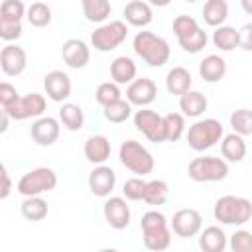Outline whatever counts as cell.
Segmentation results:
<instances>
[{"instance_id": "836d02e7", "label": "cell", "mask_w": 252, "mask_h": 252, "mask_svg": "<svg viewBox=\"0 0 252 252\" xmlns=\"http://www.w3.org/2000/svg\"><path fill=\"white\" fill-rule=\"evenodd\" d=\"M104 110V118L108 120V122H112V124H120V122H126L128 118H130V114H132V104H130V100L126 98H120V100H116V102H110V104H106V106H102Z\"/></svg>"}, {"instance_id": "6da1fadb", "label": "cell", "mask_w": 252, "mask_h": 252, "mask_svg": "<svg viewBox=\"0 0 252 252\" xmlns=\"http://www.w3.org/2000/svg\"><path fill=\"white\" fill-rule=\"evenodd\" d=\"M213 215L215 220H219L220 224H232V226L246 224L252 219V201L246 197L222 195L217 199Z\"/></svg>"}, {"instance_id": "2e32d148", "label": "cell", "mask_w": 252, "mask_h": 252, "mask_svg": "<svg viewBox=\"0 0 252 252\" xmlns=\"http://www.w3.org/2000/svg\"><path fill=\"white\" fill-rule=\"evenodd\" d=\"M156 96H158V85L148 77L134 79L126 89V98L130 100V104H136L140 108L152 104Z\"/></svg>"}, {"instance_id": "9c48e42d", "label": "cell", "mask_w": 252, "mask_h": 252, "mask_svg": "<svg viewBox=\"0 0 252 252\" xmlns=\"http://www.w3.org/2000/svg\"><path fill=\"white\" fill-rule=\"evenodd\" d=\"M134 126L150 142H156V144L165 142V136H163V116L158 114L156 110L146 108V106H142L140 110H136L134 112Z\"/></svg>"}, {"instance_id": "7c38bea8", "label": "cell", "mask_w": 252, "mask_h": 252, "mask_svg": "<svg viewBox=\"0 0 252 252\" xmlns=\"http://www.w3.org/2000/svg\"><path fill=\"white\" fill-rule=\"evenodd\" d=\"M43 89H45V94L47 98H51L53 102H63L71 96V91H73V83H71V77L63 71H49L45 77H43Z\"/></svg>"}, {"instance_id": "603a6c76", "label": "cell", "mask_w": 252, "mask_h": 252, "mask_svg": "<svg viewBox=\"0 0 252 252\" xmlns=\"http://www.w3.org/2000/svg\"><path fill=\"white\" fill-rule=\"evenodd\" d=\"M199 75L207 83H219L226 75V61L220 55H207L199 63Z\"/></svg>"}, {"instance_id": "ab89813d", "label": "cell", "mask_w": 252, "mask_h": 252, "mask_svg": "<svg viewBox=\"0 0 252 252\" xmlns=\"http://www.w3.org/2000/svg\"><path fill=\"white\" fill-rule=\"evenodd\" d=\"M146 183L148 181H144L142 177H130V179H126L124 185H122L124 197L130 199V201H142L144 199V191H146Z\"/></svg>"}, {"instance_id": "ac0fdd59", "label": "cell", "mask_w": 252, "mask_h": 252, "mask_svg": "<svg viewBox=\"0 0 252 252\" xmlns=\"http://www.w3.org/2000/svg\"><path fill=\"white\" fill-rule=\"evenodd\" d=\"M126 24L134 26V28H146L152 24L154 20V12H152V4L144 2V0H132L124 6L122 10Z\"/></svg>"}, {"instance_id": "5b68a950", "label": "cell", "mask_w": 252, "mask_h": 252, "mask_svg": "<svg viewBox=\"0 0 252 252\" xmlns=\"http://www.w3.org/2000/svg\"><path fill=\"white\" fill-rule=\"evenodd\" d=\"M118 158H120V163L136 175L144 177L154 171V156L150 154V150L146 146H142L136 140L122 142L120 150H118Z\"/></svg>"}, {"instance_id": "ffe728a7", "label": "cell", "mask_w": 252, "mask_h": 252, "mask_svg": "<svg viewBox=\"0 0 252 252\" xmlns=\"http://www.w3.org/2000/svg\"><path fill=\"white\" fill-rule=\"evenodd\" d=\"M171 228L169 224H161V226H154V228H146L142 230V238H144V246L148 250L154 252H161L165 248H169L171 244Z\"/></svg>"}, {"instance_id": "5bb4252c", "label": "cell", "mask_w": 252, "mask_h": 252, "mask_svg": "<svg viewBox=\"0 0 252 252\" xmlns=\"http://www.w3.org/2000/svg\"><path fill=\"white\" fill-rule=\"evenodd\" d=\"M28 65V55L24 51V47L16 45V43H8L2 47L0 51V67L4 71V75L8 77H18L26 71Z\"/></svg>"}, {"instance_id": "83f0119b", "label": "cell", "mask_w": 252, "mask_h": 252, "mask_svg": "<svg viewBox=\"0 0 252 252\" xmlns=\"http://www.w3.org/2000/svg\"><path fill=\"white\" fill-rule=\"evenodd\" d=\"M213 43L220 51H232L234 47H240V32L232 26H219L213 33Z\"/></svg>"}, {"instance_id": "cb8c5ba5", "label": "cell", "mask_w": 252, "mask_h": 252, "mask_svg": "<svg viewBox=\"0 0 252 252\" xmlns=\"http://www.w3.org/2000/svg\"><path fill=\"white\" fill-rule=\"evenodd\" d=\"M191 83H193L191 73L185 67H173L165 75V89L169 94H175V96H181L183 93H187L191 89Z\"/></svg>"}, {"instance_id": "f1b7e54d", "label": "cell", "mask_w": 252, "mask_h": 252, "mask_svg": "<svg viewBox=\"0 0 252 252\" xmlns=\"http://www.w3.org/2000/svg\"><path fill=\"white\" fill-rule=\"evenodd\" d=\"M59 120L69 132H77L85 124L83 108L79 104H75V102H63V106L59 108Z\"/></svg>"}, {"instance_id": "b9f144b4", "label": "cell", "mask_w": 252, "mask_h": 252, "mask_svg": "<svg viewBox=\"0 0 252 252\" xmlns=\"http://www.w3.org/2000/svg\"><path fill=\"white\" fill-rule=\"evenodd\" d=\"M195 30H199V24H197V20L191 18V16L181 14V16H177V18L173 20V33H175L177 39H179V37H185V35H189V33H193Z\"/></svg>"}, {"instance_id": "d6986e66", "label": "cell", "mask_w": 252, "mask_h": 252, "mask_svg": "<svg viewBox=\"0 0 252 252\" xmlns=\"http://www.w3.org/2000/svg\"><path fill=\"white\" fill-rule=\"evenodd\" d=\"M85 158L94 165L104 163L110 158V142H108V138L102 136V134L89 136L87 142H85Z\"/></svg>"}, {"instance_id": "f35d334b", "label": "cell", "mask_w": 252, "mask_h": 252, "mask_svg": "<svg viewBox=\"0 0 252 252\" xmlns=\"http://www.w3.org/2000/svg\"><path fill=\"white\" fill-rule=\"evenodd\" d=\"M28 14L22 0H4L0 6V20L4 22H22V18Z\"/></svg>"}, {"instance_id": "74e56055", "label": "cell", "mask_w": 252, "mask_h": 252, "mask_svg": "<svg viewBox=\"0 0 252 252\" xmlns=\"http://www.w3.org/2000/svg\"><path fill=\"white\" fill-rule=\"evenodd\" d=\"M177 41H179V45H181L183 51H187V53H199V51H203V47L207 45L209 37H207V32H203V30L199 28V30H195L193 33H189V35H185V37H179Z\"/></svg>"}, {"instance_id": "8992f818", "label": "cell", "mask_w": 252, "mask_h": 252, "mask_svg": "<svg viewBox=\"0 0 252 252\" xmlns=\"http://www.w3.org/2000/svg\"><path fill=\"white\" fill-rule=\"evenodd\" d=\"M57 187V173L51 167H33L26 171L18 181V193L24 197L49 193Z\"/></svg>"}, {"instance_id": "f907efd6", "label": "cell", "mask_w": 252, "mask_h": 252, "mask_svg": "<svg viewBox=\"0 0 252 252\" xmlns=\"http://www.w3.org/2000/svg\"><path fill=\"white\" fill-rule=\"evenodd\" d=\"M185 2H191V4H193V2H197V0H185Z\"/></svg>"}, {"instance_id": "d4e9b609", "label": "cell", "mask_w": 252, "mask_h": 252, "mask_svg": "<svg viewBox=\"0 0 252 252\" xmlns=\"http://www.w3.org/2000/svg\"><path fill=\"white\" fill-rule=\"evenodd\" d=\"M136 73H138L136 63H134L130 57H126V55H120V57H116V59L110 63V77H112V81L118 83V85L132 83V81L136 79Z\"/></svg>"}, {"instance_id": "d6a6232c", "label": "cell", "mask_w": 252, "mask_h": 252, "mask_svg": "<svg viewBox=\"0 0 252 252\" xmlns=\"http://www.w3.org/2000/svg\"><path fill=\"white\" fill-rule=\"evenodd\" d=\"M185 132V114L183 112H167L163 116V136L165 142H177Z\"/></svg>"}, {"instance_id": "4dcf8cb0", "label": "cell", "mask_w": 252, "mask_h": 252, "mask_svg": "<svg viewBox=\"0 0 252 252\" xmlns=\"http://www.w3.org/2000/svg\"><path fill=\"white\" fill-rule=\"evenodd\" d=\"M20 211H22L24 219H28V220H32V222L43 220V219L47 217V201H45V199H41L39 195L24 197Z\"/></svg>"}, {"instance_id": "ee69618b", "label": "cell", "mask_w": 252, "mask_h": 252, "mask_svg": "<svg viewBox=\"0 0 252 252\" xmlns=\"http://www.w3.org/2000/svg\"><path fill=\"white\" fill-rule=\"evenodd\" d=\"M18 91H16V87L14 85H10V83H2L0 85V104L6 108V106H10V104H14L16 100H18Z\"/></svg>"}, {"instance_id": "44dd1931", "label": "cell", "mask_w": 252, "mask_h": 252, "mask_svg": "<svg viewBox=\"0 0 252 252\" xmlns=\"http://www.w3.org/2000/svg\"><path fill=\"white\" fill-rule=\"evenodd\" d=\"M207 106H209V100H207V96H205L201 91L189 89L187 93H183V94L179 96V108H181V112H183L185 116H189V118L201 116V114L207 110Z\"/></svg>"}, {"instance_id": "c3c4849f", "label": "cell", "mask_w": 252, "mask_h": 252, "mask_svg": "<svg viewBox=\"0 0 252 252\" xmlns=\"http://www.w3.org/2000/svg\"><path fill=\"white\" fill-rule=\"evenodd\" d=\"M240 6L248 16H252V0H240Z\"/></svg>"}, {"instance_id": "3957f363", "label": "cell", "mask_w": 252, "mask_h": 252, "mask_svg": "<svg viewBox=\"0 0 252 252\" xmlns=\"http://www.w3.org/2000/svg\"><path fill=\"white\" fill-rule=\"evenodd\" d=\"M224 136V128L217 118H203L197 120L187 130V144L195 152H205L220 142Z\"/></svg>"}, {"instance_id": "8fae6325", "label": "cell", "mask_w": 252, "mask_h": 252, "mask_svg": "<svg viewBox=\"0 0 252 252\" xmlns=\"http://www.w3.org/2000/svg\"><path fill=\"white\" fill-rule=\"evenodd\" d=\"M104 220L114 230H124L130 224V207L124 197H108L102 205Z\"/></svg>"}, {"instance_id": "7dc6e473", "label": "cell", "mask_w": 252, "mask_h": 252, "mask_svg": "<svg viewBox=\"0 0 252 252\" xmlns=\"http://www.w3.org/2000/svg\"><path fill=\"white\" fill-rule=\"evenodd\" d=\"M0 116H2V120H0V132L4 134V132L8 130V124H10V114L2 108V110H0Z\"/></svg>"}, {"instance_id": "f546056e", "label": "cell", "mask_w": 252, "mask_h": 252, "mask_svg": "<svg viewBox=\"0 0 252 252\" xmlns=\"http://www.w3.org/2000/svg\"><path fill=\"white\" fill-rule=\"evenodd\" d=\"M83 16L93 24H102L110 16V0H81Z\"/></svg>"}, {"instance_id": "4316f807", "label": "cell", "mask_w": 252, "mask_h": 252, "mask_svg": "<svg viewBox=\"0 0 252 252\" xmlns=\"http://www.w3.org/2000/svg\"><path fill=\"white\" fill-rule=\"evenodd\" d=\"M201 14H203V20L207 26L219 28L228 18V2L226 0H207Z\"/></svg>"}, {"instance_id": "7a4b0ae2", "label": "cell", "mask_w": 252, "mask_h": 252, "mask_svg": "<svg viewBox=\"0 0 252 252\" xmlns=\"http://www.w3.org/2000/svg\"><path fill=\"white\" fill-rule=\"evenodd\" d=\"M132 47H134V53L138 57H142L150 67L165 65L169 61V55H171L169 43L152 32H138L134 35Z\"/></svg>"}, {"instance_id": "8d00e7d4", "label": "cell", "mask_w": 252, "mask_h": 252, "mask_svg": "<svg viewBox=\"0 0 252 252\" xmlns=\"http://www.w3.org/2000/svg\"><path fill=\"white\" fill-rule=\"evenodd\" d=\"M230 126L236 134L240 136H250L252 134V110L248 108H238L230 114Z\"/></svg>"}, {"instance_id": "7402d4cb", "label": "cell", "mask_w": 252, "mask_h": 252, "mask_svg": "<svg viewBox=\"0 0 252 252\" xmlns=\"http://www.w3.org/2000/svg\"><path fill=\"white\" fill-rule=\"evenodd\" d=\"M220 154L226 161H232V163H238L244 159L246 156V142H244V136L232 132V134H226L222 136V142H220Z\"/></svg>"}, {"instance_id": "e575fe53", "label": "cell", "mask_w": 252, "mask_h": 252, "mask_svg": "<svg viewBox=\"0 0 252 252\" xmlns=\"http://www.w3.org/2000/svg\"><path fill=\"white\" fill-rule=\"evenodd\" d=\"M26 18H28L30 26H33V28H45V26L51 24V8L45 2H33L28 8Z\"/></svg>"}, {"instance_id": "681fc988", "label": "cell", "mask_w": 252, "mask_h": 252, "mask_svg": "<svg viewBox=\"0 0 252 252\" xmlns=\"http://www.w3.org/2000/svg\"><path fill=\"white\" fill-rule=\"evenodd\" d=\"M171 0H148V4H152V6H158V8H163V6H167Z\"/></svg>"}, {"instance_id": "bcb514c9", "label": "cell", "mask_w": 252, "mask_h": 252, "mask_svg": "<svg viewBox=\"0 0 252 252\" xmlns=\"http://www.w3.org/2000/svg\"><path fill=\"white\" fill-rule=\"evenodd\" d=\"M0 171H2V191H0V199H6L12 191V181H10V173H8V167L2 163L0 165Z\"/></svg>"}, {"instance_id": "9a60e30c", "label": "cell", "mask_w": 252, "mask_h": 252, "mask_svg": "<svg viewBox=\"0 0 252 252\" xmlns=\"http://www.w3.org/2000/svg\"><path fill=\"white\" fill-rule=\"evenodd\" d=\"M87 183H89V189L94 197H110V193L116 185V173L112 167L100 163L89 173Z\"/></svg>"}, {"instance_id": "30bf717a", "label": "cell", "mask_w": 252, "mask_h": 252, "mask_svg": "<svg viewBox=\"0 0 252 252\" xmlns=\"http://www.w3.org/2000/svg\"><path fill=\"white\" fill-rule=\"evenodd\" d=\"M171 230L175 236H181V238H191V236H197L201 232V226H203V217L197 209H179L173 219H171Z\"/></svg>"}, {"instance_id": "f6af8a7d", "label": "cell", "mask_w": 252, "mask_h": 252, "mask_svg": "<svg viewBox=\"0 0 252 252\" xmlns=\"http://www.w3.org/2000/svg\"><path fill=\"white\" fill-rule=\"evenodd\" d=\"M238 32H240V47L244 51H252V22L244 24Z\"/></svg>"}, {"instance_id": "1f68e13d", "label": "cell", "mask_w": 252, "mask_h": 252, "mask_svg": "<svg viewBox=\"0 0 252 252\" xmlns=\"http://www.w3.org/2000/svg\"><path fill=\"white\" fill-rule=\"evenodd\" d=\"M169 197V185L163 181V179H152L146 183V191H144V203L148 205H154V207H159L167 201Z\"/></svg>"}, {"instance_id": "484cf974", "label": "cell", "mask_w": 252, "mask_h": 252, "mask_svg": "<svg viewBox=\"0 0 252 252\" xmlns=\"http://www.w3.org/2000/svg\"><path fill=\"white\" fill-rule=\"evenodd\" d=\"M199 248L203 252H222L226 248V234L220 226H207L201 230Z\"/></svg>"}, {"instance_id": "ba28073f", "label": "cell", "mask_w": 252, "mask_h": 252, "mask_svg": "<svg viewBox=\"0 0 252 252\" xmlns=\"http://www.w3.org/2000/svg\"><path fill=\"white\" fill-rule=\"evenodd\" d=\"M45 96L39 93H28L24 96H18V100L10 106H2L12 120H28V118H39L45 112Z\"/></svg>"}, {"instance_id": "e0dca14e", "label": "cell", "mask_w": 252, "mask_h": 252, "mask_svg": "<svg viewBox=\"0 0 252 252\" xmlns=\"http://www.w3.org/2000/svg\"><path fill=\"white\" fill-rule=\"evenodd\" d=\"M61 55H63L65 65L71 67V69H83L91 61V49H89V45L83 39H77V37H71V39H67L63 43Z\"/></svg>"}, {"instance_id": "7bdbcfd3", "label": "cell", "mask_w": 252, "mask_h": 252, "mask_svg": "<svg viewBox=\"0 0 252 252\" xmlns=\"http://www.w3.org/2000/svg\"><path fill=\"white\" fill-rule=\"evenodd\" d=\"M22 35V22H4L0 20V37L4 41L20 39Z\"/></svg>"}, {"instance_id": "277c9868", "label": "cell", "mask_w": 252, "mask_h": 252, "mask_svg": "<svg viewBox=\"0 0 252 252\" xmlns=\"http://www.w3.org/2000/svg\"><path fill=\"white\" fill-rule=\"evenodd\" d=\"M187 175L197 183H215L222 181L228 175V163L217 156H201L189 161Z\"/></svg>"}, {"instance_id": "d590c367", "label": "cell", "mask_w": 252, "mask_h": 252, "mask_svg": "<svg viewBox=\"0 0 252 252\" xmlns=\"http://www.w3.org/2000/svg\"><path fill=\"white\" fill-rule=\"evenodd\" d=\"M94 98H96V102H98L100 106H106V104H110V102L120 100V98H122V93H120V89H118V83H114V81H104V83H100V85L96 87V91H94Z\"/></svg>"}, {"instance_id": "4fadbf2b", "label": "cell", "mask_w": 252, "mask_h": 252, "mask_svg": "<svg viewBox=\"0 0 252 252\" xmlns=\"http://www.w3.org/2000/svg\"><path fill=\"white\" fill-rule=\"evenodd\" d=\"M59 132H61V126H59V120L53 118V116H39L32 128H30V136L32 140L37 144V146H53L59 138Z\"/></svg>"}, {"instance_id": "52a82bcc", "label": "cell", "mask_w": 252, "mask_h": 252, "mask_svg": "<svg viewBox=\"0 0 252 252\" xmlns=\"http://www.w3.org/2000/svg\"><path fill=\"white\" fill-rule=\"evenodd\" d=\"M126 35H128V26H126V22H122V20H112V22H108V24L98 26V28L91 33V43H93V47H94L96 51L106 53V51H112V49H116L118 45H122L124 39H126Z\"/></svg>"}, {"instance_id": "60d3db41", "label": "cell", "mask_w": 252, "mask_h": 252, "mask_svg": "<svg viewBox=\"0 0 252 252\" xmlns=\"http://www.w3.org/2000/svg\"><path fill=\"white\" fill-rule=\"evenodd\" d=\"M230 250L232 252H252V232L250 230H236L232 236H230V242H228Z\"/></svg>"}]
</instances>
